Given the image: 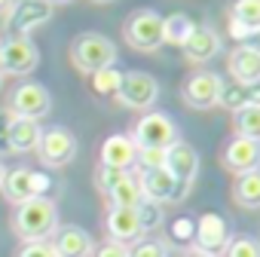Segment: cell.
<instances>
[{
    "label": "cell",
    "instance_id": "6da1fadb",
    "mask_svg": "<svg viewBox=\"0 0 260 257\" xmlns=\"http://www.w3.org/2000/svg\"><path fill=\"white\" fill-rule=\"evenodd\" d=\"M13 230L25 242H46L58 230V208L46 196H34L22 205H16L13 214Z\"/></svg>",
    "mask_w": 260,
    "mask_h": 257
},
{
    "label": "cell",
    "instance_id": "7a4b0ae2",
    "mask_svg": "<svg viewBox=\"0 0 260 257\" xmlns=\"http://www.w3.org/2000/svg\"><path fill=\"white\" fill-rule=\"evenodd\" d=\"M119 58L116 52V43L104 34H95V31H86L80 34L74 43H71V61L77 71L83 74H95L101 68H113Z\"/></svg>",
    "mask_w": 260,
    "mask_h": 257
},
{
    "label": "cell",
    "instance_id": "3957f363",
    "mask_svg": "<svg viewBox=\"0 0 260 257\" xmlns=\"http://www.w3.org/2000/svg\"><path fill=\"white\" fill-rule=\"evenodd\" d=\"M122 34H125V43L138 52H153L166 43L162 40V16L156 10H135L128 16Z\"/></svg>",
    "mask_w": 260,
    "mask_h": 257
},
{
    "label": "cell",
    "instance_id": "277c9868",
    "mask_svg": "<svg viewBox=\"0 0 260 257\" xmlns=\"http://www.w3.org/2000/svg\"><path fill=\"white\" fill-rule=\"evenodd\" d=\"M132 141H135L138 147L169 150V147L178 141V125L172 122L169 113H162V110H150V113H144V116L135 122Z\"/></svg>",
    "mask_w": 260,
    "mask_h": 257
},
{
    "label": "cell",
    "instance_id": "5b68a950",
    "mask_svg": "<svg viewBox=\"0 0 260 257\" xmlns=\"http://www.w3.org/2000/svg\"><path fill=\"white\" fill-rule=\"evenodd\" d=\"M52 19L46 0H16L7 10V37H31L34 28H43Z\"/></svg>",
    "mask_w": 260,
    "mask_h": 257
},
{
    "label": "cell",
    "instance_id": "8992f818",
    "mask_svg": "<svg viewBox=\"0 0 260 257\" xmlns=\"http://www.w3.org/2000/svg\"><path fill=\"white\" fill-rule=\"evenodd\" d=\"M37 156H40V163L46 169H61V166L74 163V156H77V138L68 132L64 125L43 128L40 144H37Z\"/></svg>",
    "mask_w": 260,
    "mask_h": 257
},
{
    "label": "cell",
    "instance_id": "52a82bcc",
    "mask_svg": "<svg viewBox=\"0 0 260 257\" xmlns=\"http://www.w3.org/2000/svg\"><path fill=\"white\" fill-rule=\"evenodd\" d=\"M37 65H40V49L31 37H7L0 43V68H4V74L25 77L37 71Z\"/></svg>",
    "mask_w": 260,
    "mask_h": 257
},
{
    "label": "cell",
    "instance_id": "ba28073f",
    "mask_svg": "<svg viewBox=\"0 0 260 257\" xmlns=\"http://www.w3.org/2000/svg\"><path fill=\"white\" fill-rule=\"evenodd\" d=\"M138 184H141V193L147 202H156V205H166V202H181L190 187L181 184L175 175H169L166 169H150V172H141L138 175Z\"/></svg>",
    "mask_w": 260,
    "mask_h": 257
},
{
    "label": "cell",
    "instance_id": "9c48e42d",
    "mask_svg": "<svg viewBox=\"0 0 260 257\" xmlns=\"http://www.w3.org/2000/svg\"><path fill=\"white\" fill-rule=\"evenodd\" d=\"M119 104L132 107V110H150L159 98V83L156 77L144 74V71H132L122 74V86H119Z\"/></svg>",
    "mask_w": 260,
    "mask_h": 257
},
{
    "label": "cell",
    "instance_id": "30bf717a",
    "mask_svg": "<svg viewBox=\"0 0 260 257\" xmlns=\"http://www.w3.org/2000/svg\"><path fill=\"white\" fill-rule=\"evenodd\" d=\"M220 77L214 71H193L184 86H181V98L193 107V110H211L217 107V98H220Z\"/></svg>",
    "mask_w": 260,
    "mask_h": 257
},
{
    "label": "cell",
    "instance_id": "8fae6325",
    "mask_svg": "<svg viewBox=\"0 0 260 257\" xmlns=\"http://www.w3.org/2000/svg\"><path fill=\"white\" fill-rule=\"evenodd\" d=\"M49 107H52V95H49V89H46L43 83H34V80L19 83V86L13 89V95H10V110H13L16 116L40 119V116L49 113Z\"/></svg>",
    "mask_w": 260,
    "mask_h": 257
},
{
    "label": "cell",
    "instance_id": "7c38bea8",
    "mask_svg": "<svg viewBox=\"0 0 260 257\" xmlns=\"http://www.w3.org/2000/svg\"><path fill=\"white\" fill-rule=\"evenodd\" d=\"M181 52H184L187 61L205 65V61L217 58V52H220V34L214 28H208V25H193V31L181 43Z\"/></svg>",
    "mask_w": 260,
    "mask_h": 257
},
{
    "label": "cell",
    "instance_id": "4fadbf2b",
    "mask_svg": "<svg viewBox=\"0 0 260 257\" xmlns=\"http://www.w3.org/2000/svg\"><path fill=\"white\" fill-rule=\"evenodd\" d=\"M220 163L226 172L233 175H245V172H254L260 169V141H251V138H233L223 153H220Z\"/></svg>",
    "mask_w": 260,
    "mask_h": 257
},
{
    "label": "cell",
    "instance_id": "5bb4252c",
    "mask_svg": "<svg viewBox=\"0 0 260 257\" xmlns=\"http://www.w3.org/2000/svg\"><path fill=\"white\" fill-rule=\"evenodd\" d=\"M43 187H46V178L43 175H37L31 169H13V172H7L4 187H0V190H4V196L13 205H22V202L34 199V196H40Z\"/></svg>",
    "mask_w": 260,
    "mask_h": 257
},
{
    "label": "cell",
    "instance_id": "9a60e30c",
    "mask_svg": "<svg viewBox=\"0 0 260 257\" xmlns=\"http://www.w3.org/2000/svg\"><path fill=\"white\" fill-rule=\"evenodd\" d=\"M107 233H110L113 242H119V245H125V248L132 245V242H138V239L144 236L138 208H119V205H110V211H107Z\"/></svg>",
    "mask_w": 260,
    "mask_h": 257
},
{
    "label": "cell",
    "instance_id": "2e32d148",
    "mask_svg": "<svg viewBox=\"0 0 260 257\" xmlns=\"http://www.w3.org/2000/svg\"><path fill=\"white\" fill-rule=\"evenodd\" d=\"M52 248L58 257H92L95 251V239L77 227V223H68V227H58L52 233Z\"/></svg>",
    "mask_w": 260,
    "mask_h": 257
},
{
    "label": "cell",
    "instance_id": "e0dca14e",
    "mask_svg": "<svg viewBox=\"0 0 260 257\" xmlns=\"http://www.w3.org/2000/svg\"><path fill=\"white\" fill-rule=\"evenodd\" d=\"M226 71L236 83L245 86H260V49H254L251 43H242L230 52L226 58Z\"/></svg>",
    "mask_w": 260,
    "mask_h": 257
},
{
    "label": "cell",
    "instance_id": "ac0fdd59",
    "mask_svg": "<svg viewBox=\"0 0 260 257\" xmlns=\"http://www.w3.org/2000/svg\"><path fill=\"white\" fill-rule=\"evenodd\" d=\"M260 31V0H233L230 4V37L251 40Z\"/></svg>",
    "mask_w": 260,
    "mask_h": 257
},
{
    "label": "cell",
    "instance_id": "d6986e66",
    "mask_svg": "<svg viewBox=\"0 0 260 257\" xmlns=\"http://www.w3.org/2000/svg\"><path fill=\"white\" fill-rule=\"evenodd\" d=\"M169 175H175L181 184H193L196 181V175H199V153L190 147V144H184V141H175L169 150H166V166H162Z\"/></svg>",
    "mask_w": 260,
    "mask_h": 257
},
{
    "label": "cell",
    "instance_id": "ffe728a7",
    "mask_svg": "<svg viewBox=\"0 0 260 257\" xmlns=\"http://www.w3.org/2000/svg\"><path fill=\"white\" fill-rule=\"evenodd\" d=\"M230 242V233H226V220L220 214H202L199 223H196V251H205V254H220Z\"/></svg>",
    "mask_w": 260,
    "mask_h": 257
},
{
    "label": "cell",
    "instance_id": "44dd1931",
    "mask_svg": "<svg viewBox=\"0 0 260 257\" xmlns=\"http://www.w3.org/2000/svg\"><path fill=\"white\" fill-rule=\"evenodd\" d=\"M138 156V144L132 141V135H110L101 144V166H113V169H132Z\"/></svg>",
    "mask_w": 260,
    "mask_h": 257
},
{
    "label": "cell",
    "instance_id": "7402d4cb",
    "mask_svg": "<svg viewBox=\"0 0 260 257\" xmlns=\"http://www.w3.org/2000/svg\"><path fill=\"white\" fill-rule=\"evenodd\" d=\"M40 135H43V128L37 125V119L16 116L13 125H10V153H31V150H37Z\"/></svg>",
    "mask_w": 260,
    "mask_h": 257
},
{
    "label": "cell",
    "instance_id": "603a6c76",
    "mask_svg": "<svg viewBox=\"0 0 260 257\" xmlns=\"http://www.w3.org/2000/svg\"><path fill=\"white\" fill-rule=\"evenodd\" d=\"M217 104L226 107V110H233V113L242 110V107H248V104H260V86H245V83H236V80L220 83Z\"/></svg>",
    "mask_w": 260,
    "mask_h": 257
},
{
    "label": "cell",
    "instance_id": "cb8c5ba5",
    "mask_svg": "<svg viewBox=\"0 0 260 257\" xmlns=\"http://www.w3.org/2000/svg\"><path fill=\"white\" fill-rule=\"evenodd\" d=\"M233 202H236L239 208H248V211H257V208H260V169L245 172V175H236Z\"/></svg>",
    "mask_w": 260,
    "mask_h": 257
},
{
    "label": "cell",
    "instance_id": "d4e9b609",
    "mask_svg": "<svg viewBox=\"0 0 260 257\" xmlns=\"http://www.w3.org/2000/svg\"><path fill=\"white\" fill-rule=\"evenodd\" d=\"M107 199H110V205H119V208H138V205L144 202V193H141L138 178L128 172L125 181H119V184L107 193Z\"/></svg>",
    "mask_w": 260,
    "mask_h": 257
},
{
    "label": "cell",
    "instance_id": "484cf974",
    "mask_svg": "<svg viewBox=\"0 0 260 257\" xmlns=\"http://www.w3.org/2000/svg\"><path fill=\"white\" fill-rule=\"evenodd\" d=\"M193 19L187 13H172V16H162V40L172 43V46H181L187 40V34L193 31Z\"/></svg>",
    "mask_w": 260,
    "mask_h": 257
},
{
    "label": "cell",
    "instance_id": "4316f807",
    "mask_svg": "<svg viewBox=\"0 0 260 257\" xmlns=\"http://www.w3.org/2000/svg\"><path fill=\"white\" fill-rule=\"evenodd\" d=\"M89 83H92V92L98 98H116L119 95V86H122V71L116 68H101L95 74H89Z\"/></svg>",
    "mask_w": 260,
    "mask_h": 257
},
{
    "label": "cell",
    "instance_id": "83f0119b",
    "mask_svg": "<svg viewBox=\"0 0 260 257\" xmlns=\"http://www.w3.org/2000/svg\"><path fill=\"white\" fill-rule=\"evenodd\" d=\"M236 135L260 141V104H248V107L236 110Z\"/></svg>",
    "mask_w": 260,
    "mask_h": 257
},
{
    "label": "cell",
    "instance_id": "f1b7e54d",
    "mask_svg": "<svg viewBox=\"0 0 260 257\" xmlns=\"http://www.w3.org/2000/svg\"><path fill=\"white\" fill-rule=\"evenodd\" d=\"M223 257H260V242L254 236H236L226 242Z\"/></svg>",
    "mask_w": 260,
    "mask_h": 257
},
{
    "label": "cell",
    "instance_id": "f546056e",
    "mask_svg": "<svg viewBox=\"0 0 260 257\" xmlns=\"http://www.w3.org/2000/svg\"><path fill=\"white\" fill-rule=\"evenodd\" d=\"M125 175H128L125 169H113V166H98V169H95V187H98V190H101V193L107 196V193H110V190H113V187H116L119 181H125Z\"/></svg>",
    "mask_w": 260,
    "mask_h": 257
},
{
    "label": "cell",
    "instance_id": "4dcf8cb0",
    "mask_svg": "<svg viewBox=\"0 0 260 257\" xmlns=\"http://www.w3.org/2000/svg\"><path fill=\"white\" fill-rule=\"evenodd\" d=\"M128 257H169V248L159 239H138L128 248Z\"/></svg>",
    "mask_w": 260,
    "mask_h": 257
},
{
    "label": "cell",
    "instance_id": "1f68e13d",
    "mask_svg": "<svg viewBox=\"0 0 260 257\" xmlns=\"http://www.w3.org/2000/svg\"><path fill=\"white\" fill-rule=\"evenodd\" d=\"M138 217H141V230L144 233H150V230H156L159 223H162V205H156V202H141L138 205Z\"/></svg>",
    "mask_w": 260,
    "mask_h": 257
},
{
    "label": "cell",
    "instance_id": "d6a6232c",
    "mask_svg": "<svg viewBox=\"0 0 260 257\" xmlns=\"http://www.w3.org/2000/svg\"><path fill=\"white\" fill-rule=\"evenodd\" d=\"M135 163L141 166V172H150V169H162V166H166V150L138 147V156H135Z\"/></svg>",
    "mask_w": 260,
    "mask_h": 257
},
{
    "label": "cell",
    "instance_id": "836d02e7",
    "mask_svg": "<svg viewBox=\"0 0 260 257\" xmlns=\"http://www.w3.org/2000/svg\"><path fill=\"white\" fill-rule=\"evenodd\" d=\"M16 257H58L52 242H25Z\"/></svg>",
    "mask_w": 260,
    "mask_h": 257
},
{
    "label": "cell",
    "instance_id": "e575fe53",
    "mask_svg": "<svg viewBox=\"0 0 260 257\" xmlns=\"http://www.w3.org/2000/svg\"><path fill=\"white\" fill-rule=\"evenodd\" d=\"M16 113L7 107V110H0V150H10V125H13Z\"/></svg>",
    "mask_w": 260,
    "mask_h": 257
},
{
    "label": "cell",
    "instance_id": "d590c367",
    "mask_svg": "<svg viewBox=\"0 0 260 257\" xmlns=\"http://www.w3.org/2000/svg\"><path fill=\"white\" fill-rule=\"evenodd\" d=\"M92 257H128V248H125V245H119V242H107V245L95 248V251H92Z\"/></svg>",
    "mask_w": 260,
    "mask_h": 257
},
{
    "label": "cell",
    "instance_id": "8d00e7d4",
    "mask_svg": "<svg viewBox=\"0 0 260 257\" xmlns=\"http://www.w3.org/2000/svg\"><path fill=\"white\" fill-rule=\"evenodd\" d=\"M49 7H64V4H74V0H46Z\"/></svg>",
    "mask_w": 260,
    "mask_h": 257
},
{
    "label": "cell",
    "instance_id": "74e56055",
    "mask_svg": "<svg viewBox=\"0 0 260 257\" xmlns=\"http://www.w3.org/2000/svg\"><path fill=\"white\" fill-rule=\"evenodd\" d=\"M190 257H217V254H205V251H196V248H193V251H190Z\"/></svg>",
    "mask_w": 260,
    "mask_h": 257
},
{
    "label": "cell",
    "instance_id": "f35d334b",
    "mask_svg": "<svg viewBox=\"0 0 260 257\" xmlns=\"http://www.w3.org/2000/svg\"><path fill=\"white\" fill-rule=\"evenodd\" d=\"M10 7H13V0H0V13H7Z\"/></svg>",
    "mask_w": 260,
    "mask_h": 257
},
{
    "label": "cell",
    "instance_id": "ab89813d",
    "mask_svg": "<svg viewBox=\"0 0 260 257\" xmlns=\"http://www.w3.org/2000/svg\"><path fill=\"white\" fill-rule=\"evenodd\" d=\"M251 46H254V49H260V31H257L254 37H251Z\"/></svg>",
    "mask_w": 260,
    "mask_h": 257
},
{
    "label": "cell",
    "instance_id": "60d3db41",
    "mask_svg": "<svg viewBox=\"0 0 260 257\" xmlns=\"http://www.w3.org/2000/svg\"><path fill=\"white\" fill-rule=\"evenodd\" d=\"M4 178H7V166L0 163V187H4Z\"/></svg>",
    "mask_w": 260,
    "mask_h": 257
},
{
    "label": "cell",
    "instance_id": "b9f144b4",
    "mask_svg": "<svg viewBox=\"0 0 260 257\" xmlns=\"http://www.w3.org/2000/svg\"><path fill=\"white\" fill-rule=\"evenodd\" d=\"M95 4H113V0H95Z\"/></svg>",
    "mask_w": 260,
    "mask_h": 257
},
{
    "label": "cell",
    "instance_id": "7bdbcfd3",
    "mask_svg": "<svg viewBox=\"0 0 260 257\" xmlns=\"http://www.w3.org/2000/svg\"><path fill=\"white\" fill-rule=\"evenodd\" d=\"M0 83H4V68H0Z\"/></svg>",
    "mask_w": 260,
    "mask_h": 257
}]
</instances>
